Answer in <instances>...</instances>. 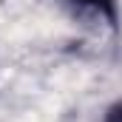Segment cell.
I'll return each instance as SVG.
<instances>
[{
  "mask_svg": "<svg viewBox=\"0 0 122 122\" xmlns=\"http://www.w3.org/2000/svg\"><path fill=\"white\" fill-rule=\"evenodd\" d=\"M65 3H71L77 9H88L94 14L105 17L108 23H117V0H65Z\"/></svg>",
  "mask_w": 122,
  "mask_h": 122,
  "instance_id": "cell-1",
  "label": "cell"
},
{
  "mask_svg": "<svg viewBox=\"0 0 122 122\" xmlns=\"http://www.w3.org/2000/svg\"><path fill=\"white\" fill-rule=\"evenodd\" d=\"M105 122H122V102H117V105H111V108H108Z\"/></svg>",
  "mask_w": 122,
  "mask_h": 122,
  "instance_id": "cell-2",
  "label": "cell"
}]
</instances>
